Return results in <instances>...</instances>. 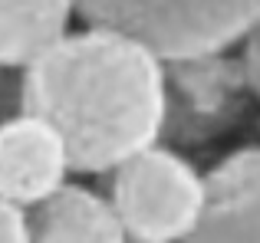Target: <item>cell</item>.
<instances>
[{
  "label": "cell",
  "instance_id": "30bf717a",
  "mask_svg": "<svg viewBox=\"0 0 260 243\" xmlns=\"http://www.w3.org/2000/svg\"><path fill=\"white\" fill-rule=\"evenodd\" d=\"M241 72H244L247 89L260 99V20L241 39Z\"/></svg>",
  "mask_w": 260,
  "mask_h": 243
},
{
  "label": "cell",
  "instance_id": "52a82bcc",
  "mask_svg": "<svg viewBox=\"0 0 260 243\" xmlns=\"http://www.w3.org/2000/svg\"><path fill=\"white\" fill-rule=\"evenodd\" d=\"M30 243H128L109 197L66 181L30 207Z\"/></svg>",
  "mask_w": 260,
  "mask_h": 243
},
{
  "label": "cell",
  "instance_id": "3957f363",
  "mask_svg": "<svg viewBox=\"0 0 260 243\" xmlns=\"http://www.w3.org/2000/svg\"><path fill=\"white\" fill-rule=\"evenodd\" d=\"M109 174V204L128 243H178L204 211V174L158 141Z\"/></svg>",
  "mask_w": 260,
  "mask_h": 243
},
{
  "label": "cell",
  "instance_id": "8992f818",
  "mask_svg": "<svg viewBox=\"0 0 260 243\" xmlns=\"http://www.w3.org/2000/svg\"><path fill=\"white\" fill-rule=\"evenodd\" d=\"M165 72L168 105H178L181 122H191L201 135H214V128L231 118L237 92L247 89L241 59H228V50L175 59V63H165Z\"/></svg>",
  "mask_w": 260,
  "mask_h": 243
},
{
  "label": "cell",
  "instance_id": "ba28073f",
  "mask_svg": "<svg viewBox=\"0 0 260 243\" xmlns=\"http://www.w3.org/2000/svg\"><path fill=\"white\" fill-rule=\"evenodd\" d=\"M73 17V0H0V66L26 69L70 33Z\"/></svg>",
  "mask_w": 260,
  "mask_h": 243
},
{
  "label": "cell",
  "instance_id": "277c9868",
  "mask_svg": "<svg viewBox=\"0 0 260 243\" xmlns=\"http://www.w3.org/2000/svg\"><path fill=\"white\" fill-rule=\"evenodd\" d=\"M66 141L46 118L17 112L0 122V197L20 207H37L70 178Z\"/></svg>",
  "mask_w": 260,
  "mask_h": 243
},
{
  "label": "cell",
  "instance_id": "6da1fadb",
  "mask_svg": "<svg viewBox=\"0 0 260 243\" xmlns=\"http://www.w3.org/2000/svg\"><path fill=\"white\" fill-rule=\"evenodd\" d=\"M23 112L63 135L76 174H109L165 135V59L125 33L70 30L23 69Z\"/></svg>",
  "mask_w": 260,
  "mask_h": 243
},
{
  "label": "cell",
  "instance_id": "9c48e42d",
  "mask_svg": "<svg viewBox=\"0 0 260 243\" xmlns=\"http://www.w3.org/2000/svg\"><path fill=\"white\" fill-rule=\"evenodd\" d=\"M0 243H30V214L26 207L0 197Z\"/></svg>",
  "mask_w": 260,
  "mask_h": 243
},
{
  "label": "cell",
  "instance_id": "5b68a950",
  "mask_svg": "<svg viewBox=\"0 0 260 243\" xmlns=\"http://www.w3.org/2000/svg\"><path fill=\"white\" fill-rule=\"evenodd\" d=\"M178 243H260V148H241L204 174V211Z\"/></svg>",
  "mask_w": 260,
  "mask_h": 243
},
{
  "label": "cell",
  "instance_id": "7a4b0ae2",
  "mask_svg": "<svg viewBox=\"0 0 260 243\" xmlns=\"http://www.w3.org/2000/svg\"><path fill=\"white\" fill-rule=\"evenodd\" d=\"M86 26L145 43L165 63L224 53L260 20V0H73Z\"/></svg>",
  "mask_w": 260,
  "mask_h": 243
}]
</instances>
